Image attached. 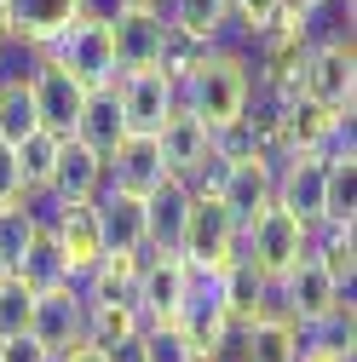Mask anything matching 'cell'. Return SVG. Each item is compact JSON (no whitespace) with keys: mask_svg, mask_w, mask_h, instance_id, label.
<instances>
[{"mask_svg":"<svg viewBox=\"0 0 357 362\" xmlns=\"http://www.w3.org/2000/svg\"><path fill=\"white\" fill-rule=\"evenodd\" d=\"M173 93H178V110L191 121L219 132V127L242 121L254 81H248V64L231 58V52H196L185 69H173Z\"/></svg>","mask_w":357,"mask_h":362,"instance_id":"1","label":"cell"},{"mask_svg":"<svg viewBox=\"0 0 357 362\" xmlns=\"http://www.w3.org/2000/svg\"><path fill=\"white\" fill-rule=\"evenodd\" d=\"M294 98L317 104L329 115H351L357 98V58H351V40H317L294 58Z\"/></svg>","mask_w":357,"mask_h":362,"instance_id":"2","label":"cell"},{"mask_svg":"<svg viewBox=\"0 0 357 362\" xmlns=\"http://www.w3.org/2000/svg\"><path fill=\"white\" fill-rule=\"evenodd\" d=\"M40 52H47L52 69L75 75L86 93H98V86H115L121 69H115V47H110V29L104 23H64L52 40H40Z\"/></svg>","mask_w":357,"mask_h":362,"instance_id":"3","label":"cell"},{"mask_svg":"<svg viewBox=\"0 0 357 362\" xmlns=\"http://www.w3.org/2000/svg\"><path fill=\"white\" fill-rule=\"evenodd\" d=\"M237 242H248V253H237V259H248L265 282H277V276H288V270H294V259L305 253L311 230H300V224H294V218L271 202V207H265V213L248 224V230L237 236Z\"/></svg>","mask_w":357,"mask_h":362,"instance_id":"4","label":"cell"},{"mask_svg":"<svg viewBox=\"0 0 357 362\" xmlns=\"http://www.w3.org/2000/svg\"><path fill=\"white\" fill-rule=\"evenodd\" d=\"M115 98H121L127 139H156V132L167 127V115H178L173 69H139V75H121V81H115Z\"/></svg>","mask_w":357,"mask_h":362,"instance_id":"5","label":"cell"},{"mask_svg":"<svg viewBox=\"0 0 357 362\" xmlns=\"http://www.w3.org/2000/svg\"><path fill=\"white\" fill-rule=\"evenodd\" d=\"M191 270H225L237 259V218L219 207V196H191L185 218V247H178Z\"/></svg>","mask_w":357,"mask_h":362,"instance_id":"6","label":"cell"},{"mask_svg":"<svg viewBox=\"0 0 357 362\" xmlns=\"http://www.w3.org/2000/svg\"><path fill=\"white\" fill-rule=\"evenodd\" d=\"M110 47H115V69L139 75V69H167L173 58V29L162 23V12H127L110 23Z\"/></svg>","mask_w":357,"mask_h":362,"instance_id":"7","label":"cell"},{"mask_svg":"<svg viewBox=\"0 0 357 362\" xmlns=\"http://www.w3.org/2000/svg\"><path fill=\"white\" fill-rule=\"evenodd\" d=\"M219 207H225L231 218H237V236L248 230V224L277 202V167H271V156H248V161H231L225 167V178H219Z\"/></svg>","mask_w":357,"mask_h":362,"instance_id":"8","label":"cell"},{"mask_svg":"<svg viewBox=\"0 0 357 362\" xmlns=\"http://www.w3.org/2000/svg\"><path fill=\"white\" fill-rule=\"evenodd\" d=\"M93 224H98V253L104 259H144V202L127 190H98L93 202Z\"/></svg>","mask_w":357,"mask_h":362,"instance_id":"9","label":"cell"},{"mask_svg":"<svg viewBox=\"0 0 357 362\" xmlns=\"http://www.w3.org/2000/svg\"><path fill=\"white\" fill-rule=\"evenodd\" d=\"M185 218H191V185L162 178L144 196V259H178V247H185Z\"/></svg>","mask_w":357,"mask_h":362,"instance_id":"10","label":"cell"},{"mask_svg":"<svg viewBox=\"0 0 357 362\" xmlns=\"http://www.w3.org/2000/svg\"><path fill=\"white\" fill-rule=\"evenodd\" d=\"M29 339L47 351V356H64V351L86 345V299L75 288L40 293L35 299V316H29Z\"/></svg>","mask_w":357,"mask_h":362,"instance_id":"11","label":"cell"},{"mask_svg":"<svg viewBox=\"0 0 357 362\" xmlns=\"http://www.w3.org/2000/svg\"><path fill=\"white\" fill-rule=\"evenodd\" d=\"M185 288H191L185 259H144L139 264V293H132L139 322H173L178 305H185Z\"/></svg>","mask_w":357,"mask_h":362,"instance_id":"12","label":"cell"},{"mask_svg":"<svg viewBox=\"0 0 357 362\" xmlns=\"http://www.w3.org/2000/svg\"><path fill=\"white\" fill-rule=\"evenodd\" d=\"M29 98H35V121H40V132H52V139H75V121H81V110H86V86L75 81V75H64V69H40V81L29 86Z\"/></svg>","mask_w":357,"mask_h":362,"instance_id":"13","label":"cell"},{"mask_svg":"<svg viewBox=\"0 0 357 362\" xmlns=\"http://www.w3.org/2000/svg\"><path fill=\"white\" fill-rule=\"evenodd\" d=\"M277 207L300 230H317L323 224V161L317 156H288V167L277 173Z\"/></svg>","mask_w":357,"mask_h":362,"instance_id":"14","label":"cell"},{"mask_svg":"<svg viewBox=\"0 0 357 362\" xmlns=\"http://www.w3.org/2000/svg\"><path fill=\"white\" fill-rule=\"evenodd\" d=\"M47 190H52L64 207H93L98 190H104V156H93L86 144L64 139V144H58V167H52V178H47Z\"/></svg>","mask_w":357,"mask_h":362,"instance_id":"15","label":"cell"},{"mask_svg":"<svg viewBox=\"0 0 357 362\" xmlns=\"http://www.w3.org/2000/svg\"><path fill=\"white\" fill-rule=\"evenodd\" d=\"M156 150H162L167 178L191 185V178L202 173V161H208V150H213V132H208L202 121H191L185 110H178V115H167V127L156 132Z\"/></svg>","mask_w":357,"mask_h":362,"instance_id":"16","label":"cell"},{"mask_svg":"<svg viewBox=\"0 0 357 362\" xmlns=\"http://www.w3.org/2000/svg\"><path fill=\"white\" fill-rule=\"evenodd\" d=\"M162 178H167V167H162L156 139H121L115 156L104 161V185H110V190H127V196H139V202L162 185Z\"/></svg>","mask_w":357,"mask_h":362,"instance_id":"17","label":"cell"},{"mask_svg":"<svg viewBox=\"0 0 357 362\" xmlns=\"http://www.w3.org/2000/svg\"><path fill=\"white\" fill-rule=\"evenodd\" d=\"M127 139V121H121V98L115 86H98V93H86V110L75 121V144H86L93 156H115V144Z\"/></svg>","mask_w":357,"mask_h":362,"instance_id":"18","label":"cell"},{"mask_svg":"<svg viewBox=\"0 0 357 362\" xmlns=\"http://www.w3.org/2000/svg\"><path fill=\"white\" fill-rule=\"evenodd\" d=\"M52 242H58V253H64V264H69V276H75V282H81L93 264H104L93 207H64V218L52 224Z\"/></svg>","mask_w":357,"mask_h":362,"instance_id":"19","label":"cell"},{"mask_svg":"<svg viewBox=\"0 0 357 362\" xmlns=\"http://www.w3.org/2000/svg\"><path fill=\"white\" fill-rule=\"evenodd\" d=\"M219 299H225L231 310V322H254V316H265V299H271V282L259 276V270L248 259H231L225 270H219Z\"/></svg>","mask_w":357,"mask_h":362,"instance_id":"20","label":"cell"},{"mask_svg":"<svg viewBox=\"0 0 357 362\" xmlns=\"http://www.w3.org/2000/svg\"><path fill=\"white\" fill-rule=\"evenodd\" d=\"M237 339L248 362H300V328L283 322V316H254V322L237 328Z\"/></svg>","mask_w":357,"mask_h":362,"instance_id":"21","label":"cell"},{"mask_svg":"<svg viewBox=\"0 0 357 362\" xmlns=\"http://www.w3.org/2000/svg\"><path fill=\"white\" fill-rule=\"evenodd\" d=\"M12 276L40 299V293H58V288H75V276H69V264H64V253H58V242L52 236H35L29 247H23V259L12 264Z\"/></svg>","mask_w":357,"mask_h":362,"instance_id":"22","label":"cell"},{"mask_svg":"<svg viewBox=\"0 0 357 362\" xmlns=\"http://www.w3.org/2000/svg\"><path fill=\"white\" fill-rule=\"evenodd\" d=\"M64 23H75V0H6V29L29 40H52Z\"/></svg>","mask_w":357,"mask_h":362,"instance_id":"23","label":"cell"},{"mask_svg":"<svg viewBox=\"0 0 357 362\" xmlns=\"http://www.w3.org/2000/svg\"><path fill=\"white\" fill-rule=\"evenodd\" d=\"M225 18H231L225 0H167V18L162 23L178 40H196V47H202V40H213L219 29H225Z\"/></svg>","mask_w":357,"mask_h":362,"instance_id":"24","label":"cell"},{"mask_svg":"<svg viewBox=\"0 0 357 362\" xmlns=\"http://www.w3.org/2000/svg\"><path fill=\"white\" fill-rule=\"evenodd\" d=\"M40 69H47L40 40H29L18 29H0V93H6V86H35Z\"/></svg>","mask_w":357,"mask_h":362,"instance_id":"25","label":"cell"},{"mask_svg":"<svg viewBox=\"0 0 357 362\" xmlns=\"http://www.w3.org/2000/svg\"><path fill=\"white\" fill-rule=\"evenodd\" d=\"M132 351H139V362H202V351L173 322H144L139 339H132Z\"/></svg>","mask_w":357,"mask_h":362,"instance_id":"26","label":"cell"},{"mask_svg":"<svg viewBox=\"0 0 357 362\" xmlns=\"http://www.w3.org/2000/svg\"><path fill=\"white\" fill-rule=\"evenodd\" d=\"M40 121H35V98H29V86H6L0 93V144L18 150L23 139H35Z\"/></svg>","mask_w":357,"mask_h":362,"instance_id":"27","label":"cell"},{"mask_svg":"<svg viewBox=\"0 0 357 362\" xmlns=\"http://www.w3.org/2000/svg\"><path fill=\"white\" fill-rule=\"evenodd\" d=\"M58 144H64V139H52V132H35V139H23V144L12 150L23 190H47V178H52V167H58Z\"/></svg>","mask_w":357,"mask_h":362,"instance_id":"28","label":"cell"},{"mask_svg":"<svg viewBox=\"0 0 357 362\" xmlns=\"http://www.w3.org/2000/svg\"><path fill=\"white\" fill-rule=\"evenodd\" d=\"M40 230H35V218L12 202V207H0V270H6V276H12V264L23 259V247L35 242Z\"/></svg>","mask_w":357,"mask_h":362,"instance_id":"29","label":"cell"},{"mask_svg":"<svg viewBox=\"0 0 357 362\" xmlns=\"http://www.w3.org/2000/svg\"><path fill=\"white\" fill-rule=\"evenodd\" d=\"M29 316H35V293L18 276H6V282H0V339L29 334Z\"/></svg>","mask_w":357,"mask_h":362,"instance_id":"30","label":"cell"},{"mask_svg":"<svg viewBox=\"0 0 357 362\" xmlns=\"http://www.w3.org/2000/svg\"><path fill=\"white\" fill-rule=\"evenodd\" d=\"M225 6H231V18H242L254 35H265V29L283 23V0H225Z\"/></svg>","mask_w":357,"mask_h":362,"instance_id":"31","label":"cell"},{"mask_svg":"<svg viewBox=\"0 0 357 362\" xmlns=\"http://www.w3.org/2000/svg\"><path fill=\"white\" fill-rule=\"evenodd\" d=\"M127 12H132L127 0H75V18H81V23H104V29H110L115 18H127Z\"/></svg>","mask_w":357,"mask_h":362,"instance_id":"32","label":"cell"},{"mask_svg":"<svg viewBox=\"0 0 357 362\" xmlns=\"http://www.w3.org/2000/svg\"><path fill=\"white\" fill-rule=\"evenodd\" d=\"M12 202H23V178H18V156L0 144V207H12Z\"/></svg>","mask_w":357,"mask_h":362,"instance_id":"33","label":"cell"},{"mask_svg":"<svg viewBox=\"0 0 357 362\" xmlns=\"http://www.w3.org/2000/svg\"><path fill=\"white\" fill-rule=\"evenodd\" d=\"M0 362H52V356L40 351L29 334H18V339H0Z\"/></svg>","mask_w":357,"mask_h":362,"instance_id":"34","label":"cell"},{"mask_svg":"<svg viewBox=\"0 0 357 362\" xmlns=\"http://www.w3.org/2000/svg\"><path fill=\"white\" fill-rule=\"evenodd\" d=\"M52 362H110V356L93 351V345H75V351H64V356H52Z\"/></svg>","mask_w":357,"mask_h":362,"instance_id":"35","label":"cell"},{"mask_svg":"<svg viewBox=\"0 0 357 362\" xmlns=\"http://www.w3.org/2000/svg\"><path fill=\"white\" fill-rule=\"evenodd\" d=\"M317 0H283V18H300V12H311Z\"/></svg>","mask_w":357,"mask_h":362,"instance_id":"36","label":"cell"},{"mask_svg":"<svg viewBox=\"0 0 357 362\" xmlns=\"http://www.w3.org/2000/svg\"><path fill=\"white\" fill-rule=\"evenodd\" d=\"M132 12H162V0H127Z\"/></svg>","mask_w":357,"mask_h":362,"instance_id":"37","label":"cell"},{"mask_svg":"<svg viewBox=\"0 0 357 362\" xmlns=\"http://www.w3.org/2000/svg\"><path fill=\"white\" fill-rule=\"evenodd\" d=\"M0 282H6V270H0Z\"/></svg>","mask_w":357,"mask_h":362,"instance_id":"38","label":"cell"}]
</instances>
